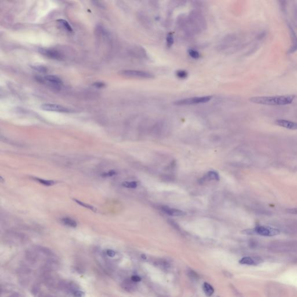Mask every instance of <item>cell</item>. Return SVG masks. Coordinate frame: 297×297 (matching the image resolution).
<instances>
[{
	"mask_svg": "<svg viewBox=\"0 0 297 297\" xmlns=\"http://www.w3.org/2000/svg\"><path fill=\"white\" fill-rule=\"evenodd\" d=\"M158 297H166V296H164V295H160V296H159Z\"/></svg>",
	"mask_w": 297,
	"mask_h": 297,
	"instance_id": "obj_32",
	"label": "cell"
},
{
	"mask_svg": "<svg viewBox=\"0 0 297 297\" xmlns=\"http://www.w3.org/2000/svg\"><path fill=\"white\" fill-rule=\"evenodd\" d=\"M73 295H74V296L75 297H85V293H84L83 291H80V290L75 291L73 292Z\"/></svg>",
	"mask_w": 297,
	"mask_h": 297,
	"instance_id": "obj_24",
	"label": "cell"
},
{
	"mask_svg": "<svg viewBox=\"0 0 297 297\" xmlns=\"http://www.w3.org/2000/svg\"><path fill=\"white\" fill-rule=\"evenodd\" d=\"M176 76L178 79H186L188 76V73L184 70H178L176 72Z\"/></svg>",
	"mask_w": 297,
	"mask_h": 297,
	"instance_id": "obj_21",
	"label": "cell"
},
{
	"mask_svg": "<svg viewBox=\"0 0 297 297\" xmlns=\"http://www.w3.org/2000/svg\"><path fill=\"white\" fill-rule=\"evenodd\" d=\"M203 289L205 294L207 297L212 296L214 292V289L213 287L207 282L204 283L203 286Z\"/></svg>",
	"mask_w": 297,
	"mask_h": 297,
	"instance_id": "obj_12",
	"label": "cell"
},
{
	"mask_svg": "<svg viewBox=\"0 0 297 297\" xmlns=\"http://www.w3.org/2000/svg\"><path fill=\"white\" fill-rule=\"evenodd\" d=\"M41 80L47 81L52 87H54L55 88L60 87L63 84L62 81L59 78H58L57 76L53 75H49L45 76L44 77V79L42 80L41 79Z\"/></svg>",
	"mask_w": 297,
	"mask_h": 297,
	"instance_id": "obj_8",
	"label": "cell"
},
{
	"mask_svg": "<svg viewBox=\"0 0 297 297\" xmlns=\"http://www.w3.org/2000/svg\"><path fill=\"white\" fill-rule=\"evenodd\" d=\"M205 179H209V180H217L219 179V177L218 174L215 171H209L208 172L207 175L204 177Z\"/></svg>",
	"mask_w": 297,
	"mask_h": 297,
	"instance_id": "obj_18",
	"label": "cell"
},
{
	"mask_svg": "<svg viewBox=\"0 0 297 297\" xmlns=\"http://www.w3.org/2000/svg\"><path fill=\"white\" fill-rule=\"evenodd\" d=\"M119 74L121 76L129 78H136L141 79H152L154 78V76L152 73L140 70H124L120 71Z\"/></svg>",
	"mask_w": 297,
	"mask_h": 297,
	"instance_id": "obj_4",
	"label": "cell"
},
{
	"mask_svg": "<svg viewBox=\"0 0 297 297\" xmlns=\"http://www.w3.org/2000/svg\"><path fill=\"white\" fill-rule=\"evenodd\" d=\"M275 124L279 126L289 129H297V122L286 120L279 119L275 121Z\"/></svg>",
	"mask_w": 297,
	"mask_h": 297,
	"instance_id": "obj_9",
	"label": "cell"
},
{
	"mask_svg": "<svg viewBox=\"0 0 297 297\" xmlns=\"http://www.w3.org/2000/svg\"><path fill=\"white\" fill-rule=\"evenodd\" d=\"M41 108L44 110L49 111V112L60 113H69L70 112V110H69L68 108L57 104H43L41 106Z\"/></svg>",
	"mask_w": 297,
	"mask_h": 297,
	"instance_id": "obj_5",
	"label": "cell"
},
{
	"mask_svg": "<svg viewBox=\"0 0 297 297\" xmlns=\"http://www.w3.org/2000/svg\"><path fill=\"white\" fill-rule=\"evenodd\" d=\"M131 279L132 280V281H133L134 282H135V283H138V282L141 281V278L139 276H137V275L132 276L131 277Z\"/></svg>",
	"mask_w": 297,
	"mask_h": 297,
	"instance_id": "obj_26",
	"label": "cell"
},
{
	"mask_svg": "<svg viewBox=\"0 0 297 297\" xmlns=\"http://www.w3.org/2000/svg\"><path fill=\"white\" fill-rule=\"evenodd\" d=\"M41 54L44 56H47L53 59H61V55L56 51L48 49L41 48L39 50Z\"/></svg>",
	"mask_w": 297,
	"mask_h": 297,
	"instance_id": "obj_10",
	"label": "cell"
},
{
	"mask_svg": "<svg viewBox=\"0 0 297 297\" xmlns=\"http://www.w3.org/2000/svg\"><path fill=\"white\" fill-rule=\"evenodd\" d=\"M62 222L64 225L71 227H76L77 226V222L71 218H63L62 219Z\"/></svg>",
	"mask_w": 297,
	"mask_h": 297,
	"instance_id": "obj_15",
	"label": "cell"
},
{
	"mask_svg": "<svg viewBox=\"0 0 297 297\" xmlns=\"http://www.w3.org/2000/svg\"></svg>",
	"mask_w": 297,
	"mask_h": 297,
	"instance_id": "obj_33",
	"label": "cell"
},
{
	"mask_svg": "<svg viewBox=\"0 0 297 297\" xmlns=\"http://www.w3.org/2000/svg\"><path fill=\"white\" fill-rule=\"evenodd\" d=\"M187 274L189 279L193 281H198L200 279L199 275L191 269H189L187 271Z\"/></svg>",
	"mask_w": 297,
	"mask_h": 297,
	"instance_id": "obj_16",
	"label": "cell"
},
{
	"mask_svg": "<svg viewBox=\"0 0 297 297\" xmlns=\"http://www.w3.org/2000/svg\"><path fill=\"white\" fill-rule=\"evenodd\" d=\"M116 172L114 171H110L109 172H107V174H104V176L106 177H112V176H113L114 175H116Z\"/></svg>",
	"mask_w": 297,
	"mask_h": 297,
	"instance_id": "obj_30",
	"label": "cell"
},
{
	"mask_svg": "<svg viewBox=\"0 0 297 297\" xmlns=\"http://www.w3.org/2000/svg\"><path fill=\"white\" fill-rule=\"evenodd\" d=\"M142 258L143 259H146V257L145 256V255H142Z\"/></svg>",
	"mask_w": 297,
	"mask_h": 297,
	"instance_id": "obj_31",
	"label": "cell"
},
{
	"mask_svg": "<svg viewBox=\"0 0 297 297\" xmlns=\"http://www.w3.org/2000/svg\"><path fill=\"white\" fill-rule=\"evenodd\" d=\"M106 254L110 257H114L116 255V252L112 249H107L106 251Z\"/></svg>",
	"mask_w": 297,
	"mask_h": 297,
	"instance_id": "obj_25",
	"label": "cell"
},
{
	"mask_svg": "<svg viewBox=\"0 0 297 297\" xmlns=\"http://www.w3.org/2000/svg\"><path fill=\"white\" fill-rule=\"evenodd\" d=\"M212 96H204V97H192L189 98L183 99L175 101L174 104L177 106H186L192 104H201L209 102L212 99Z\"/></svg>",
	"mask_w": 297,
	"mask_h": 297,
	"instance_id": "obj_3",
	"label": "cell"
},
{
	"mask_svg": "<svg viewBox=\"0 0 297 297\" xmlns=\"http://www.w3.org/2000/svg\"><path fill=\"white\" fill-rule=\"evenodd\" d=\"M166 41H167V45L169 48H170L173 44H174V37H173V35L172 33H169L167 36V39H166Z\"/></svg>",
	"mask_w": 297,
	"mask_h": 297,
	"instance_id": "obj_23",
	"label": "cell"
},
{
	"mask_svg": "<svg viewBox=\"0 0 297 297\" xmlns=\"http://www.w3.org/2000/svg\"><path fill=\"white\" fill-rule=\"evenodd\" d=\"M94 86H95V87L97 88H104V86H105V84L104 83V82H95L94 84Z\"/></svg>",
	"mask_w": 297,
	"mask_h": 297,
	"instance_id": "obj_29",
	"label": "cell"
},
{
	"mask_svg": "<svg viewBox=\"0 0 297 297\" xmlns=\"http://www.w3.org/2000/svg\"><path fill=\"white\" fill-rule=\"evenodd\" d=\"M245 234H258L262 236L272 237L280 233L279 229L267 226H257L253 229H246L242 232Z\"/></svg>",
	"mask_w": 297,
	"mask_h": 297,
	"instance_id": "obj_2",
	"label": "cell"
},
{
	"mask_svg": "<svg viewBox=\"0 0 297 297\" xmlns=\"http://www.w3.org/2000/svg\"><path fill=\"white\" fill-rule=\"evenodd\" d=\"M156 265L163 270H167L169 268V264L165 259H159L156 261Z\"/></svg>",
	"mask_w": 297,
	"mask_h": 297,
	"instance_id": "obj_13",
	"label": "cell"
},
{
	"mask_svg": "<svg viewBox=\"0 0 297 297\" xmlns=\"http://www.w3.org/2000/svg\"><path fill=\"white\" fill-rule=\"evenodd\" d=\"M57 22L58 24H60V26L62 27H63L64 30H66L69 32H72V27H71V26L66 20H63V19H59L57 20Z\"/></svg>",
	"mask_w": 297,
	"mask_h": 297,
	"instance_id": "obj_14",
	"label": "cell"
},
{
	"mask_svg": "<svg viewBox=\"0 0 297 297\" xmlns=\"http://www.w3.org/2000/svg\"><path fill=\"white\" fill-rule=\"evenodd\" d=\"M74 201H76V203H77L78 204L80 205L81 206L86 208V209H89L92 211H94V212H96L97 211V209H95L94 206H92L89 204H86L84 202H82L81 201L78 200H76V199H74Z\"/></svg>",
	"mask_w": 297,
	"mask_h": 297,
	"instance_id": "obj_20",
	"label": "cell"
},
{
	"mask_svg": "<svg viewBox=\"0 0 297 297\" xmlns=\"http://www.w3.org/2000/svg\"><path fill=\"white\" fill-rule=\"evenodd\" d=\"M232 286V289L233 290V293L234 294V295L236 296L237 297H243L242 295L241 294L237 291V289H236L235 287H234L233 286Z\"/></svg>",
	"mask_w": 297,
	"mask_h": 297,
	"instance_id": "obj_28",
	"label": "cell"
},
{
	"mask_svg": "<svg viewBox=\"0 0 297 297\" xmlns=\"http://www.w3.org/2000/svg\"><path fill=\"white\" fill-rule=\"evenodd\" d=\"M287 212L289 214H294L297 215V208H293V209H287Z\"/></svg>",
	"mask_w": 297,
	"mask_h": 297,
	"instance_id": "obj_27",
	"label": "cell"
},
{
	"mask_svg": "<svg viewBox=\"0 0 297 297\" xmlns=\"http://www.w3.org/2000/svg\"><path fill=\"white\" fill-rule=\"evenodd\" d=\"M135 282H134L133 281H132V280L131 279V280H127L125 281H124L123 283V289L127 290V291H129V292H132V291H135V289H136V286L135 284Z\"/></svg>",
	"mask_w": 297,
	"mask_h": 297,
	"instance_id": "obj_11",
	"label": "cell"
},
{
	"mask_svg": "<svg viewBox=\"0 0 297 297\" xmlns=\"http://www.w3.org/2000/svg\"><path fill=\"white\" fill-rule=\"evenodd\" d=\"M122 186L127 187V188H131V189H135L138 186L137 182L135 181H132V182H124L122 183Z\"/></svg>",
	"mask_w": 297,
	"mask_h": 297,
	"instance_id": "obj_22",
	"label": "cell"
},
{
	"mask_svg": "<svg viewBox=\"0 0 297 297\" xmlns=\"http://www.w3.org/2000/svg\"><path fill=\"white\" fill-rule=\"evenodd\" d=\"M34 179L36 180L37 182H39V183H40L41 184L45 185V186H52V185L55 184V182L53 181L45 180V179H41V178H34Z\"/></svg>",
	"mask_w": 297,
	"mask_h": 297,
	"instance_id": "obj_17",
	"label": "cell"
},
{
	"mask_svg": "<svg viewBox=\"0 0 297 297\" xmlns=\"http://www.w3.org/2000/svg\"><path fill=\"white\" fill-rule=\"evenodd\" d=\"M161 209L164 213L171 216L182 217V216H185L186 214L185 211L178 209L169 208L168 206H162Z\"/></svg>",
	"mask_w": 297,
	"mask_h": 297,
	"instance_id": "obj_6",
	"label": "cell"
},
{
	"mask_svg": "<svg viewBox=\"0 0 297 297\" xmlns=\"http://www.w3.org/2000/svg\"><path fill=\"white\" fill-rule=\"evenodd\" d=\"M295 97L294 95H292L270 97H251L249 101L252 103L257 104L269 106H284L291 104L294 100Z\"/></svg>",
	"mask_w": 297,
	"mask_h": 297,
	"instance_id": "obj_1",
	"label": "cell"
},
{
	"mask_svg": "<svg viewBox=\"0 0 297 297\" xmlns=\"http://www.w3.org/2000/svg\"><path fill=\"white\" fill-rule=\"evenodd\" d=\"M187 53L189 55L194 59H198L200 57V54L199 51L194 49H189L187 51Z\"/></svg>",
	"mask_w": 297,
	"mask_h": 297,
	"instance_id": "obj_19",
	"label": "cell"
},
{
	"mask_svg": "<svg viewBox=\"0 0 297 297\" xmlns=\"http://www.w3.org/2000/svg\"><path fill=\"white\" fill-rule=\"evenodd\" d=\"M262 262V260L258 257H243L239 261V263L240 264L247 265H258Z\"/></svg>",
	"mask_w": 297,
	"mask_h": 297,
	"instance_id": "obj_7",
	"label": "cell"
}]
</instances>
